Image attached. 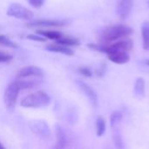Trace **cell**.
<instances>
[{
  "label": "cell",
  "mask_w": 149,
  "mask_h": 149,
  "mask_svg": "<svg viewBox=\"0 0 149 149\" xmlns=\"http://www.w3.org/2000/svg\"><path fill=\"white\" fill-rule=\"evenodd\" d=\"M133 33L134 29L130 26L124 24H113L100 30L98 32V39L100 41V43L107 44L120 38L129 37Z\"/></svg>",
  "instance_id": "obj_1"
},
{
  "label": "cell",
  "mask_w": 149,
  "mask_h": 149,
  "mask_svg": "<svg viewBox=\"0 0 149 149\" xmlns=\"http://www.w3.org/2000/svg\"><path fill=\"white\" fill-rule=\"evenodd\" d=\"M51 98L44 91H38L34 93L29 94L23 98L20 102V105L23 107H31V108H38L44 107L50 104Z\"/></svg>",
  "instance_id": "obj_2"
},
{
  "label": "cell",
  "mask_w": 149,
  "mask_h": 149,
  "mask_svg": "<svg viewBox=\"0 0 149 149\" xmlns=\"http://www.w3.org/2000/svg\"><path fill=\"white\" fill-rule=\"evenodd\" d=\"M20 90V86L16 81H13L12 83L9 84L8 86L5 88L3 93V102L8 111H14Z\"/></svg>",
  "instance_id": "obj_3"
},
{
  "label": "cell",
  "mask_w": 149,
  "mask_h": 149,
  "mask_svg": "<svg viewBox=\"0 0 149 149\" xmlns=\"http://www.w3.org/2000/svg\"><path fill=\"white\" fill-rule=\"evenodd\" d=\"M7 15L22 20H31L34 17V14L31 10L17 3L10 4L7 9Z\"/></svg>",
  "instance_id": "obj_4"
},
{
  "label": "cell",
  "mask_w": 149,
  "mask_h": 149,
  "mask_svg": "<svg viewBox=\"0 0 149 149\" xmlns=\"http://www.w3.org/2000/svg\"><path fill=\"white\" fill-rule=\"evenodd\" d=\"M133 47H134V42L131 39H123V40L117 41L111 45H108L107 44L105 53L108 54L118 51H124L128 52L133 49Z\"/></svg>",
  "instance_id": "obj_5"
},
{
  "label": "cell",
  "mask_w": 149,
  "mask_h": 149,
  "mask_svg": "<svg viewBox=\"0 0 149 149\" xmlns=\"http://www.w3.org/2000/svg\"><path fill=\"white\" fill-rule=\"evenodd\" d=\"M134 0H118L117 2V14L121 19H127L134 8Z\"/></svg>",
  "instance_id": "obj_6"
},
{
  "label": "cell",
  "mask_w": 149,
  "mask_h": 149,
  "mask_svg": "<svg viewBox=\"0 0 149 149\" xmlns=\"http://www.w3.org/2000/svg\"><path fill=\"white\" fill-rule=\"evenodd\" d=\"M45 76V72L35 65H29L18 71L17 78H42Z\"/></svg>",
  "instance_id": "obj_7"
},
{
  "label": "cell",
  "mask_w": 149,
  "mask_h": 149,
  "mask_svg": "<svg viewBox=\"0 0 149 149\" xmlns=\"http://www.w3.org/2000/svg\"><path fill=\"white\" fill-rule=\"evenodd\" d=\"M68 24L66 20L60 19H38L30 22L27 25L30 27L42 26V27H62Z\"/></svg>",
  "instance_id": "obj_8"
},
{
  "label": "cell",
  "mask_w": 149,
  "mask_h": 149,
  "mask_svg": "<svg viewBox=\"0 0 149 149\" xmlns=\"http://www.w3.org/2000/svg\"><path fill=\"white\" fill-rule=\"evenodd\" d=\"M29 126H30L31 130L34 134H38V136H41L43 138H48L51 135L49 127L45 121L34 120V121L30 122Z\"/></svg>",
  "instance_id": "obj_9"
},
{
  "label": "cell",
  "mask_w": 149,
  "mask_h": 149,
  "mask_svg": "<svg viewBox=\"0 0 149 149\" xmlns=\"http://www.w3.org/2000/svg\"><path fill=\"white\" fill-rule=\"evenodd\" d=\"M77 84H78L79 87L81 89V91L85 93V95L89 99L93 107H96L98 106V101H99V98H98L96 92L88 84H86V82H84L82 80H78Z\"/></svg>",
  "instance_id": "obj_10"
},
{
  "label": "cell",
  "mask_w": 149,
  "mask_h": 149,
  "mask_svg": "<svg viewBox=\"0 0 149 149\" xmlns=\"http://www.w3.org/2000/svg\"><path fill=\"white\" fill-rule=\"evenodd\" d=\"M107 58L111 62L114 64H118V65L127 64L130 60V56L128 52H124V51H118V52L108 53Z\"/></svg>",
  "instance_id": "obj_11"
},
{
  "label": "cell",
  "mask_w": 149,
  "mask_h": 149,
  "mask_svg": "<svg viewBox=\"0 0 149 149\" xmlns=\"http://www.w3.org/2000/svg\"><path fill=\"white\" fill-rule=\"evenodd\" d=\"M15 81L18 84L21 90L31 89L39 85L42 82V78H17Z\"/></svg>",
  "instance_id": "obj_12"
},
{
  "label": "cell",
  "mask_w": 149,
  "mask_h": 149,
  "mask_svg": "<svg viewBox=\"0 0 149 149\" xmlns=\"http://www.w3.org/2000/svg\"><path fill=\"white\" fill-rule=\"evenodd\" d=\"M45 48H46V50H48L50 52H59V53H62V54H65V55H67V56H72V55L74 54V52L71 48H69L66 45L58 44V43H57V44H51V45H47Z\"/></svg>",
  "instance_id": "obj_13"
},
{
  "label": "cell",
  "mask_w": 149,
  "mask_h": 149,
  "mask_svg": "<svg viewBox=\"0 0 149 149\" xmlns=\"http://www.w3.org/2000/svg\"><path fill=\"white\" fill-rule=\"evenodd\" d=\"M141 37L144 50L149 51V21H145L141 24Z\"/></svg>",
  "instance_id": "obj_14"
},
{
  "label": "cell",
  "mask_w": 149,
  "mask_h": 149,
  "mask_svg": "<svg viewBox=\"0 0 149 149\" xmlns=\"http://www.w3.org/2000/svg\"><path fill=\"white\" fill-rule=\"evenodd\" d=\"M134 93L136 96L142 97L145 95V80L142 78H138L134 83Z\"/></svg>",
  "instance_id": "obj_15"
},
{
  "label": "cell",
  "mask_w": 149,
  "mask_h": 149,
  "mask_svg": "<svg viewBox=\"0 0 149 149\" xmlns=\"http://www.w3.org/2000/svg\"><path fill=\"white\" fill-rule=\"evenodd\" d=\"M37 32L46 38H49V39H52V40H58L59 38H61L63 37V34L61 32H58V31H41V30H38Z\"/></svg>",
  "instance_id": "obj_16"
},
{
  "label": "cell",
  "mask_w": 149,
  "mask_h": 149,
  "mask_svg": "<svg viewBox=\"0 0 149 149\" xmlns=\"http://www.w3.org/2000/svg\"><path fill=\"white\" fill-rule=\"evenodd\" d=\"M107 129V122L103 117H100L96 120V134L97 136H102Z\"/></svg>",
  "instance_id": "obj_17"
},
{
  "label": "cell",
  "mask_w": 149,
  "mask_h": 149,
  "mask_svg": "<svg viewBox=\"0 0 149 149\" xmlns=\"http://www.w3.org/2000/svg\"><path fill=\"white\" fill-rule=\"evenodd\" d=\"M57 43L66 45V46H77V45H80V41L79 39H77V38H64V37L58 39Z\"/></svg>",
  "instance_id": "obj_18"
},
{
  "label": "cell",
  "mask_w": 149,
  "mask_h": 149,
  "mask_svg": "<svg viewBox=\"0 0 149 149\" xmlns=\"http://www.w3.org/2000/svg\"><path fill=\"white\" fill-rule=\"evenodd\" d=\"M57 138H58V147L59 148H64L66 145V136L63 131V129L57 126Z\"/></svg>",
  "instance_id": "obj_19"
},
{
  "label": "cell",
  "mask_w": 149,
  "mask_h": 149,
  "mask_svg": "<svg viewBox=\"0 0 149 149\" xmlns=\"http://www.w3.org/2000/svg\"><path fill=\"white\" fill-rule=\"evenodd\" d=\"M122 120V113L120 111L113 112L110 116V123L112 127H115Z\"/></svg>",
  "instance_id": "obj_20"
},
{
  "label": "cell",
  "mask_w": 149,
  "mask_h": 149,
  "mask_svg": "<svg viewBox=\"0 0 149 149\" xmlns=\"http://www.w3.org/2000/svg\"><path fill=\"white\" fill-rule=\"evenodd\" d=\"M113 142H114V145L116 146V148H124V146H123V140H122L121 134H120V133L117 129L113 130Z\"/></svg>",
  "instance_id": "obj_21"
},
{
  "label": "cell",
  "mask_w": 149,
  "mask_h": 149,
  "mask_svg": "<svg viewBox=\"0 0 149 149\" xmlns=\"http://www.w3.org/2000/svg\"><path fill=\"white\" fill-rule=\"evenodd\" d=\"M0 44L3 45H5L10 48H17V45L16 43L11 41L8 37L4 35H0Z\"/></svg>",
  "instance_id": "obj_22"
},
{
  "label": "cell",
  "mask_w": 149,
  "mask_h": 149,
  "mask_svg": "<svg viewBox=\"0 0 149 149\" xmlns=\"http://www.w3.org/2000/svg\"><path fill=\"white\" fill-rule=\"evenodd\" d=\"M27 38L31 39V40H34V41H38V42H45L46 38L43 36H38V35H34V34H30L27 36Z\"/></svg>",
  "instance_id": "obj_23"
},
{
  "label": "cell",
  "mask_w": 149,
  "mask_h": 149,
  "mask_svg": "<svg viewBox=\"0 0 149 149\" xmlns=\"http://www.w3.org/2000/svg\"><path fill=\"white\" fill-rule=\"evenodd\" d=\"M79 72H80V74H82L85 77H88L89 78V77H92L93 76L92 71L89 68H87V67H80L79 69Z\"/></svg>",
  "instance_id": "obj_24"
},
{
  "label": "cell",
  "mask_w": 149,
  "mask_h": 149,
  "mask_svg": "<svg viewBox=\"0 0 149 149\" xmlns=\"http://www.w3.org/2000/svg\"><path fill=\"white\" fill-rule=\"evenodd\" d=\"M29 3L34 8H40L44 5L45 0H28Z\"/></svg>",
  "instance_id": "obj_25"
},
{
  "label": "cell",
  "mask_w": 149,
  "mask_h": 149,
  "mask_svg": "<svg viewBox=\"0 0 149 149\" xmlns=\"http://www.w3.org/2000/svg\"><path fill=\"white\" fill-rule=\"evenodd\" d=\"M13 58V57L10 54H5L3 52H0V63H5L9 62Z\"/></svg>",
  "instance_id": "obj_26"
},
{
  "label": "cell",
  "mask_w": 149,
  "mask_h": 149,
  "mask_svg": "<svg viewBox=\"0 0 149 149\" xmlns=\"http://www.w3.org/2000/svg\"><path fill=\"white\" fill-rule=\"evenodd\" d=\"M106 70H107V66H106V65H102L100 67V69H98V70H97V75H98V76H100V77L103 76V75L105 74V72H106Z\"/></svg>",
  "instance_id": "obj_27"
},
{
  "label": "cell",
  "mask_w": 149,
  "mask_h": 149,
  "mask_svg": "<svg viewBox=\"0 0 149 149\" xmlns=\"http://www.w3.org/2000/svg\"><path fill=\"white\" fill-rule=\"evenodd\" d=\"M145 63L147 64V65H148L149 66V59H146V60H145Z\"/></svg>",
  "instance_id": "obj_28"
},
{
  "label": "cell",
  "mask_w": 149,
  "mask_h": 149,
  "mask_svg": "<svg viewBox=\"0 0 149 149\" xmlns=\"http://www.w3.org/2000/svg\"><path fill=\"white\" fill-rule=\"evenodd\" d=\"M0 149H3V147L1 145V143H0Z\"/></svg>",
  "instance_id": "obj_29"
},
{
  "label": "cell",
  "mask_w": 149,
  "mask_h": 149,
  "mask_svg": "<svg viewBox=\"0 0 149 149\" xmlns=\"http://www.w3.org/2000/svg\"><path fill=\"white\" fill-rule=\"evenodd\" d=\"M148 5H149V1H148Z\"/></svg>",
  "instance_id": "obj_30"
}]
</instances>
